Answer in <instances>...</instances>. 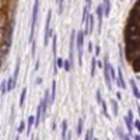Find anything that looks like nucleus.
<instances>
[{
  "label": "nucleus",
  "instance_id": "f257e3e1",
  "mask_svg": "<svg viewBox=\"0 0 140 140\" xmlns=\"http://www.w3.org/2000/svg\"><path fill=\"white\" fill-rule=\"evenodd\" d=\"M85 31H76V39H74V50H77V60L79 64H83V44H85Z\"/></svg>",
  "mask_w": 140,
  "mask_h": 140
},
{
  "label": "nucleus",
  "instance_id": "f03ea898",
  "mask_svg": "<svg viewBox=\"0 0 140 140\" xmlns=\"http://www.w3.org/2000/svg\"><path fill=\"white\" fill-rule=\"evenodd\" d=\"M39 7H40V2H39V0H34L33 12H31V26H30L29 41H33L34 40V29H36V22H37V16H39Z\"/></svg>",
  "mask_w": 140,
  "mask_h": 140
},
{
  "label": "nucleus",
  "instance_id": "7ed1b4c3",
  "mask_svg": "<svg viewBox=\"0 0 140 140\" xmlns=\"http://www.w3.org/2000/svg\"><path fill=\"white\" fill-rule=\"evenodd\" d=\"M53 36V30H52V12L49 10L47 16H46V26H44V37H43V44L47 46L49 39Z\"/></svg>",
  "mask_w": 140,
  "mask_h": 140
},
{
  "label": "nucleus",
  "instance_id": "20e7f679",
  "mask_svg": "<svg viewBox=\"0 0 140 140\" xmlns=\"http://www.w3.org/2000/svg\"><path fill=\"white\" fill-rule=\"evenodd\" d=\"M103 76H104V82H106V86H107V89L111 90L113 89V83H111V79H110V74H109V56H104L103 57Z\"/></svg>",
  "mask_w": 140,
  "mask_h": 140
},
{
  "label": "nucleus",
  "instance_id": "39448f33",
  "mask_svg": "<svg viewBox=\"0 0 140 140\" xmlns=\"http://www.w3.org/2000/svg\"><path fill=\"white\" fill-rule=\"evenodd\" d=\"M85 26H86L85 34H92L93 33V29H94V17H93V15H90V13H89Z\"/></svg>",
  "mask_w": 140,
  "mask_h": 140
},
{
  "label": "nucleus",
  "instance_id": "423d86ee",
  "mask_svg": "<svg viewBox=\"0 0 140 140\" xmlns=\"http://www.w3.org/2000/svg\"><path fill=\"white\" fill-rule=\"evenodd\" d=\"M114 82L117 83V86L120 87L122 90H124L126 87H127V85H126V82H124V77H123V72H122V69L119 67L117 69V73H116V80Z\"/></svg>",
  "mask_w": 140,
  "mask_h": 140
},
{
  "label": "nucleus",
  "instance_id": "0eeeda50",
  "mask_svg": "<svg viewBox=\"0 0 140 140\" xmlns=\"http://www.w3.org/2000/svg\"><path fill=\"white\" fill-rule=\"evenodd\" d=\"M133 111L132 110H127V114L124 116V123H126V127L129 130V134H132L133 132Z\"/></svg>",
  "mask_w": 140,
  "mask_h": 140
},
{
  "label": "nucleus",
  "instance_id": "6e6552de",
  "mask_svg": "<svg viewBox=\"0 0 140 140\" xmlns=\"http://www.w3.org/2000/svg\"><path fill=\"white\" fill-rule=\"evenodd\" d=\"M96 15H97V31H100L101 30V24H103V9H101V4L97 6Z\"/></svg>",
  "mask_w": 140,
  "mask_h": 140
},
{
  "label": "nucleus",
  "instance_id": "1a4fd4ad",
  "mask_svg": "<svg viewBox=\"0 0 140 140\" xmlns=\"http://www.w3.org/2000/svg\"><path fill=\"white\" fill-rule=\"evenodd\" d=\"M129 83H130L132 92H133V94H134V97H136V99H140V90H139V87H137V82H136L134 79H132Z\"/></svg>",
  "mask_w": 140,
  "mask_h": 140
},
{
  "label": "nucleus",
  "instance_id": "9d476101",
  "mask_svg": "<svg viewBox=\"0 0 140 140\" xmlns=\"http://www.w3.org/2000/svg\"><path fill=\"white\" fill-rule=\"evenodd\" d=\"M101 9H103V16L109 17V15H110V0H103Z\"/></svg>",
  "mask_w": 140,
  "mask_h": 140
},
{
  "label": "nucleus",
  "instance_id": "9b49d317",
  "mask_svg": "<svg viewBox=\"0 0 140 140\" xmlns=\"http://www.w3.org/2000/svg\"><path fill=\"white\" fill-rule=\"evenodd\" d=\"M20 64H22V60L20 59H17L16 60V67H15V73L12 74V79L17 82V77H19V72H20Z\"/></svg>",
  "mask_w": 140,
  "mask_h": 140
},
{
  "label": "nucleus",
  "instance_id": "f8f14e48",
  "mask_svg": "<svg viewBox=\"0 0 140 140\" xmlns=\"http://www.w3.org/2000/svg\"><path fill=\"white\" fill-rule=\"evenodd\" d=\"M67 127H69V123L67 120H62V140H66V136H67Z\"/></svg>",
  "mask_w": 140,
  "mask_h": 140
},
{
  "label": "nucleus",
  "instance_id": "ddd939ff",
  "mask_svg": "<svg viewBox=\"0 0 140 140\" xmlns=\"http://www.w3.org/2000/svg\"><path fill=\"white\" fill-rule=\"evenodd\" d=\"M33 124H34V116H29L27 119V127H26V134L30 136V132L33 129Z\"/></svg>",
  "mask_w": 140,
  "mask_h": 140
},
{
  "label": "nucleus",
  "instance_id": "4468645a",
  "mask_svg": "<svg viewBox=\"0 0 140 140\" xmlns=\"http://www.w3.org/2000/svg\"><path fill=\"white\" fill-rule=\"evenodd\" d=\"M52 52H53L54 57H57V56H56V53H57V36H56V34L52 36Z\"/></svg>",
  "mask_w": 140,
  "mask_h": 140
},
{
  "label": "nucleus",
  "instance_id": "2eb2a0df",
  "mask_svg": "<svg viewBox=\"0 0 140 140\" xmlns=\"http://www.w3.org/2000/svg\"><path fill=\"white\" fill-rule=\"evenodd\" d=\"M130 63H132L133 72H134V73H139V70H140V57H136V59H133V60H132Z\"/></svg>",
  "mask_w": 140,
  "mask_h": 140
},
{
  "label": "nucleus",
  "instance_id": "dca6fc26",
  "mask_svg": "<svg viewBox=\"0 0 140 140\" xmlns=\"http://www.w3.org/2000/svg\"><path fill=\"white\" fill-rule=\"evenodd\" d=\"M56 89H57V83H56V80H53V82H52V89H50V100H52V103H53L54 99H56Z\"/></svg>",
  "mask_w": 140,
  "mask_h": 140
},
{
  "label": "nucleus",
  "instance_id": "f3484780",
  "mask_svg": "<svg viewBox=\"0 0 140 140\" xmlns=\"http://www.w3.org/2000/svg\"><path fill=\"white\" fill-rule=\"evenodd\" d=\"M26 93H27V89L26 87H23L22 89V93H20V100H19V106L22 107H24V100H26Z\"/></svg>",
  "mask_w": 140,
  "mask_h": 140
},
{
  "label": "nucleus",
  "instance_id": "a211bd4d",
  "mask_svg": "<svg viewBox=\"0 0 140 140\" xmlns=\"http://www.w3.org/2000/svg\"><path fill=\"white\" fill-rule=\"evenodd\" d=\"M6 87H7V92H12V90L16 87V82L12 77H9L7 80H6Z\"/></svg>",
  "mask_w": 140,
  "mask_h": 140
},
{
  "label": "nucleus",
  "instance_id": "6ab92c4d",
  "mask_svg": "<svg viewBox=\"0 0 140 140\" xmlns=\"http://www.w3.org/2000/svg\"><path fill=\"white\" fill-rule=\"evenodd\" d=\"M110 106H111V110H113V114H114V116H117V114H119V104H117V100L111 99V100H110Z\"/></svg>",
  "mask_w": 140,
  "mask_h": 140
},
{
  "label": "nucleus",
  "instance_id": "aec40b11",
  "mask_svg": "<svg viewBox=\"0 0 140 140\" xmlns=\"http://www.w3.org/2000/svg\"><path fill=\"white\" fill-rule=\"evenodd\" d=\"M96 62H97V57L94 56V57H92V69H90V76L92 77H94V74H96V69H97Z\"/></svg>",
  "mask_w": 140,
  "mask_h": 140
},
{
  "label": "nucleus",
  "instance_id": "412c9836",
  "mask_svg": "<svg viewBox=\"0 0 140 140\" xmlns=\"http://www.w3.org/2000/svg\"><path fill=\"white\" fill-rule=\"evenodd\" d=\"M82 132H83V119L80 117L79 122H77V127H76V134L82 136Z\"/></svg>",
  "mask_w": 140,
  "mask_h": 140
},
{
  "label": "nucleus",
  "instance_id": "4be33fe9",
  "mask_svg": "<svg viewBox=\"0 0 140 140\" xmlns=\"http://www.w3.org/2000/svg\"><path fill=\"white\" fill-rule=\"evenodd\" d=\"M109 74H110L111 82H114V80H116V69H114L111 64H109Z\"/></svg>",
  "mask_w": 140,
  "mask_h": 140
},
{
  "label": "nucleus",
  "instance_id": "5701e85b",
  "mask_svg": "<svg viewBox=\"0 0 140 140\" xmlns=\"http://www.w3.org/2000/svg\"><path fill=\"white\" fill-rule=\"evenodd\" d=\"M101 110H103V114L106 116L107 119H110V116H109V111H107V104H106V100H101Z\"/></svg>",
  "mask_w": 140,
  "mask_h": 140
},
{
  "label": "nucleus",
  "instance_id": "b1692460",
  "mask_svg": "<svg viewBox=\"0 0 140 140\" xmlns=\"http://www.w3.org/2000/svg\"><path fill=\"white\" fill-rule=\"evenodd\" d=\"M87 16H89V7H87V6H85V7H83V16H82V24H85V23H86V20H87Z\"/></svg>",
  "mask_w": 140,
  "mask_h": 140
},
{
  "label": "nucleus",
  "instance_id": "393cba45",
  "mask_svg": "<svg viewBox=\"0 0 140 140\" xmlns=\"http://www.w3.org/2000/svg\"><path fill=\"white\" fill-rule=\"evenodd\" d=\"M56 2H57V12L59 15H62L63 9H64V0H56Z\"/></svg>",
  "mask_w": 140,
  "mask_h": 140
},
{
  "label": "nucleus",
  "instance_id": "a878e982",
  "mask_svg": "<svg viewBox=\"0 0 140 140\" xmlns=\"http://www.w3.org/2000/svg\"><path fill=\"white\" fill-rule=\"evenodd\" d=\"M6 93H7V87H6V80H3V82L0 83V94H3V96H4Z\"/></svg>",
  "mask_w": 140,
  "mask_h": 140
},
{
  "label": "nucleus",
  "instance_id": "bb28decb",
  "mask_svg": "<svg viewBox=\"0 0 140 140\" xmlns=\"http://www.w3.org/2000/svg\"><path fill=\"white\" fill-rule=\"evenodd\" d=\"M116 134H117V137L119 139H123V136H124V132H123V129H122L120 127V126H117V127H116Z\"/></svg>",
  "mask_w": 140,
  "mask_h": 140
},
{
  "label": "nucleus",
  "instance_id": "cd10ccee",
  "mask_svg": "<svg viewBox=\"0 0 140 140\" xmlns=\"http://www.w3.org/2000/svg\"><path fill=\"white\" fill-rule=\"evenodd\" d=\"M24 129H26V123H24V120H22L20 122V124H19V127H17V133H23L24 132Z\"/></svg>",
  "mask_w": 140,
  "mask_h": 140
},
{
  "label": "nucleus",
  "instance_id": "c85d7f7f",
  "mask_svg": "<svg viewBox=\"0 0 140 140\" xmlns=\"http://www.w3.org/2000/svg\"><path fill=\"white\" fill-rule=\"evenodd\" d=\"M92 139H93V127L89 129L86 132V136H85V140H92Z\"/></svg>",
  "mask_w": 140,
  "mask_h": 140
},
{
  "label": "nucleus",
  "instance_id": "c756f323",
  "mask_svg": "<svg viewBox=\"0 0 140 140\" xmlns=\"http://www.w3.org/2000/svg\"><path fill=\"white\" fill-rule=\"evenodd\" d=\"M63 69L66 70V72H72V67H70V63L67 62V60H64V63H63Z\"/></svg>",
  "mask_w": 140,
  "mask_h": 140
},
{
  "label": "nucleus",
  "instance_id": "7c9ffc66",
  "mask_svg": "<svg viewBox=\"0 0 140 140\" xmlns=\"http://www.w3.org/2000/svg\"><path fill=\"white\" fill-rule=\"evenodd\" d=\"M101 100H103V99H101V92H100V90H97V92H96V101H97V104H100Z\"/></svg>",
  "mask_w": 140,
  "mask_h": 140
},
{
  "label": "nucleus",
  "instance_id": "2f4dec72",
  "mask_svg": "<svg viewBox=\"0 0 140 140\" xmlns=\"http://www.w3.org/2000/svg\"><path fill=\"white\" fill-rule=\"evenodd\" d=\"M4 59H6V54L3 53L2 50H0V69H2V66H3V62H4Z\"/></svg>",
  "mask_w": 140,
  "mask_h": 140
},
{
  "label": "nucleus",
  "instance_id": "473e14b6",
  "mask_svg": "<svg viewBox=\"0 0 140 140\" xmlns=\"http://www.w3.org/2000/svg\"><path fill=\"white\" fill-rule=\"evenodd\" d=\"M36 54V43H34V40L31 41V56Z\"/></svg>",
  "mask_w": 140,
  "mask_h": 140
},
{
  "label": "nucleus",
  "instance_id": "72a5a7b5",
  "mask_svg": "<svg viewBox=\"0 0 140 140\" xmlns=\"http://www.w3.org/2000/svg\"><path fill=\"white\" fill-rule=\"evenodd\" d=\"M57 129V122H56V119H53V122H52V130H56Z\"/></svg>",
  "mask_w": 140,
  "mask_h": 140
},
{
  "label": "nucleus",
  "instance_id": "f704fd0d",
  "mask_svg": "<svg viewBox=\"0 0 140 140\" xmlns=\"http://www.w3.org/2000/svg\"><path fill=\"white\" fill-rule=\"evenodd\" d=\"M3 41H4V36H3V30H0V46H2Z\"/></svg>",
  "mask_w": 140,
  "mask_h": 140
},
{
  "label": "nucleus",
  "instance_id": "c9c22d12",
  "mask_svg": "<svg viewBox=\"0 0 140 140\" xmlns=\"http://www.w3.org/2000/svg\"><path fill=\"white\" fill-rule=\"evenodd\" d=\"M41 83H43V77H41V76H39V77L36 79V85H41Z\"/></svg>",
  "mask_w": 140,
  "mask_h": 140
},
{
  "label": "nucleus",
  "instance_id": "e433bc0d",
  "mask_svg": "<svg viewBox=\"0 0 140 140\" xmlns=\"http://www.w3.org/2000/svg\"><path fill=\"white\" fill-rule=\"evenodd\" d=\"M39 67H40V60H39V59H37L36 64H34V70H36V72H37V70H39Z\"/></svg>",
  "mask_w": 140,
  "mask_h": 140
},
{
  "label": "nucleus",
  "instance_id": "4c0bfd02",
  "mask_svg": "<svg viewBox=\"0 0 140 140\" xmlns=\"http://www.w3.org/2000/svg\"><path fill=\"white\" fill-rule=\"evenodd\" d=\"M13 119H15V107L12 109V117H10V123L13 122Z\"/></svg>",
  "mask_w": 140,
  "mask_h": 140
},
{
  "label": "nucleus",
  "instance_id": "58836bf2",
  "mask_svg": "<svg viewBox=\"0 0 140 140\" xmlns=\"http://www.w3.org/2000/svg\"><path fill=\"white\" fill-rule=\"evenodd\" d=\"M99 54H100V46H96V54H94V56L97 57Z\"/></svg>",
  "mask_w": 140,
  "mask_h": 140
},
{
  "label": "nucleus",
  "instance_id": "ea45409f",
  "mask_svg": "<svg viewBox=\"0 0 140 140\" xmlns=\"http://www.w3.org/2000/svg\"><path fill=\"white\" fill-rule=\"evenodd\" d=\"M132 139H133V140H140V134H134Z\"/></svg>",
  "mask_w": 140,
  "mask_h": 140
},
{
  "label": "nucleus",
  "instance_id": "a19ab883",
  "mask_svg": "<svg viewBox=\"0 0 140 140\" xmlns=\"http://www.w3.org/2000/svg\"><path fill=\"white\" fill-rule=\"evenodd\" d=\"M90 4H92V0H86V6H87V7H90Z\"/></svg>",
  "mask_w": 140,
  "mask_h": 140
},
{
  "label": "nucleus",
  "instance_id": "79ce46f5",
  "mask_svg": "<svg viewBox=\"0 0 140 140\" xmlns=\"http://www.w3.org/2000/svg\"><path fill=\"white\" fill-rule=\"evenodd\" d=\"M89 52H93V44L89 43Z\"/></svg>",
  "mask_w": 140,
  "mask_h": 140
},
{
  "label": "nucleus",
  "instance_id": "37998d69",
  "mask_svg": "<svg viewBox=\"0 0 140 140\" xmlns=\"http://www.w3.org/2000/svg\"><path fill=\"white\" fill-rule=\"evenodd\" d=\"M116 96H117V100H122V94H120V93H119V92L116 93Z\"/></svg>",
  "mask_w": 140,
  "mask_h": 140
},
{
  "label": "nucleus",
  "instance_id": "c03bdc74",
  "mask_svg": "<svg viewBox=\"0 0 140 140\" xmlns=\"http://www.w3.org/2000/svg\"><path fill=\"white\" fill-rule=\"evenodd\" d=\"M15 140H20V136H19V134H17V136H16V137H15Z\"/></svg>",
  "mask_w": 140,
  "mask_h": 140
},
{
  "label": "nucleus",
  "instance_id": "a18cd8bd",
  "mask_svg": "<svg viewBox=\"0 0 140 140\" xmlns=\"http://www.w3.org/2000/svg\"><path fill=\"white\" fill-rule=\"evenodd\" d=\"M92 140H99V139H96V137H94V136H93V139Z\"/></svg>",
  "mask_w": 140,
  "mask_h": 140
},
{
  "label": "nucleus",
  "instance_id": "49530a36",
  "mask_svg": "<svg viewBox=\"0 0 140 140\" xmlns=\"http://www.w3.org/2000/svg\"><path fill=\"white\" fill-rule=\"evenodd\" d=\"M34 139H36V140H40V139H39V137H34Z\"/></svg>",
  "mask_w": 140,
  "mask_h": 140
}]
</instances>
